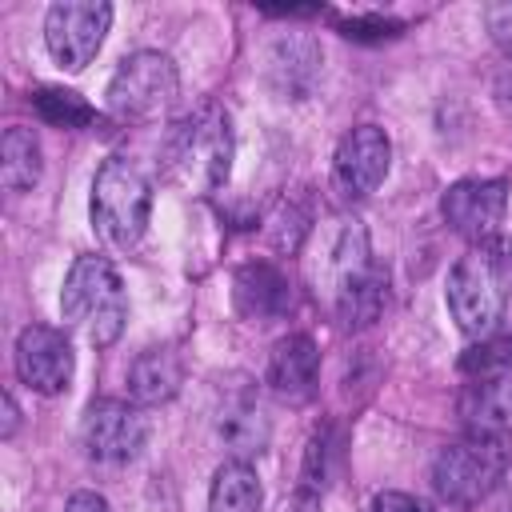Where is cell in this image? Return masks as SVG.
Wrapping results in <instances>:
<instances>
[{
    "instance_id": "14",
    "label": "cell",
    "mask_w": 512,
    "mask_h": 512,
    "mask_svg": "<svg viewBox=\"0 0 512 512\" xmlns=\"http://www.w3.org/2000/svg\"><path fill=\"white\" fill-rule=\"evenodd\" d=\"M216 436L224 440V448L232 452V460H252L264 452L268 444V416L260 408V400L248 388H232L224 396V404L216 408Z\"/></svg>"
},
{
    "instance_id": "4",
    "label": "cell",
    "mask_w": 512,
    "mask_h": 512,
    "mask_svg": "<svg viewBox=\"0 0 512 512\" xmlns=\"http://www.w3.org/2000/svg\"><path fill=\"white\" fill-rule=\"evenodd\" d=\"M60 316L68 328H76L88 344L108 348L120 340L128 320V296L120 284V272L104 256H76L64 288H60Z\"/></svg>"
},
{
    "instance_id": "22",
    "label": "cell",
    "mask_w": 512,
    "mask_h": 512,
    "mask_svg": "<svg viewBox=\"0 0 512 512\" xmlns=\"http://www.w3.org/2000/svg\"><path fill=\"white\" fill-rule=\"evenodd\" d=\"M484 24H488V36L496 40V48H504L512 56V0L488 4L484 8Z\"/></svg>"
},
{
    "instance_id": "15",
    "label": "cell",
    "mask_w": 512,
    "mask_h": 512,
    "mask_svg": "<svg viewBox=\"0 0 512 512\" xmlns=\"http://www.w3.org/2000/svg\"><path fill=\"white\" fill-rule=\"evenodd\" d=\"M232 292H236V308L252 320H272V316H284L292 308V284L288 276L276 268V264H244L232 280Z\"/></svg>"
},
{
    "instance_id": "6",
    "label": "cell",
    "mask_w": 512,
    "mask_h": 512,
    "mask_svg": "<svg viewBox=\"0 0 512 512\" xmlns=\"http://www.w3.org/2000/svg\"><path fill=\"white\" fill-rule=\"evenodd\" d=\"M504 472H508V456L500 440L488 432H476L468 440L440 448V456L432 460V488L444 504L472 508L500 488Z\"/></svg>"
},
{
    "instance_id": "25",
    "label": "cell",
    "mask_w": 512,
    "mask_h": 512,
    "mask_svg": "<svg viewBox=\"0 0 512 512\" xmlns=\"http://www.w3.org/2000/svg\"><path fill=\"white\" fill-rule=\"evenodd\" d=\"M284 512H320V492H312V488H296V496L288 500Z\"/></svg>"
},
{
    "instance_id": "18",
    "label": "cell",
    "mask_w": 512,
    "mask_h": 512,
    "mask_svg": "<svg viewBox=\"0 0 512 512\" xmlns=\"http://www.w3.org/2000/svg\"><path fill=\"white\" fill-rule=\"evenodd\" d=\"M40 168H44V160H40L36 132L20 128V124L4 128V136H0V184H4V192L32 188L40 180Z\"/></svg>"
},
{
    "instance_id": "24",
    "label": "cell",
    "mask_w": 512,
    "mask_h": 512,
    "mask_svg": "<svg viewBox=\"0 0 512 512\" xmlns=\"http://www.w3.org/2000/svg\"><path fill=\"white\" fill-rule=\"evenodd\" d=\"M64 512H108V500L100 492H72Z\"/></svg>"
},
{
    "instance_id": "12",
    "label": "cell",
    "mask_w": 512,
    "mask_h": 512,
    "mask_svg": "<svg viewBox=\"0 0 512 512\" xmlns=\"http://www.w3.org/2000/svg\"><path fill=\"white\" fill-rule=\"evenodd\" d=\"M76 372V352L60 328L48 324H28L16 336V376L40 392V396H60L72 384Z\"/></svg>"
},
{
    "instance_id": "9",
    "label": "cell",
    "mask_w": 512,
    "mask_h": 512,
    "mask_svg": "<svg viewBox=\"0 0 512 512\" xmlns=\"http://www.w3.org/2000/svg\"><path fill=\"white\" fill-rule=\"evenodd\" d=\"M144 440H148V420H144L140 404H128V400H96L84 412L80 444H84V456L92 464L120 468V464H128V460L140 456Z\"/></svg>"
},
{
    "instance_id": "26",
    "label": "cell",
    "mask_w": 512,
    "mask_h": 512,
    "mask_svg": "<svg viewBox=\"0 0 512 512\" xmlns=\"http://www.w3.org/2000/svg\"><path fill=\"white\" fill-rule=\"evenodd\" d=\"M492 88H496V96L504 100V104H512V56L496 68V80H492Z\"/></svg>"
},
{
    "instance_id": "3",
    "label": "cell",
    "mask_w": 512,
    "mask_h": 512,
    "mask_svg": "<svg viewBox=\"0 0 512 512\" xmlns=\"http://www.w3.org/2000/svg\"><path fill=\"white\" fill-rule=\"evenodd\" d=\"M512 292V260L504 244H472L448 272V312L464 336H492Z\"/></svg>"
},
{
    "instance_id": "2",
    "label": "cell",
    "mask_w": 512,
    "mask_h": 512,
    "mask_svg": "<svg viewBox=\"0 0 512 512\" xmlns=\"http://www.w3.org/2000/svg\"><path fill=\"white\" fill-rule=\"evenodd\" d=\"M232 152H236V136L220 104L192 108L164 136V168L192 196H212L228 184Z\"/></svg>"
},
{
    "instance_id": "21",
    "label": "cell",
    "mask_w": 512,
    "mask_h": 512,
    "mask_svg": "<svg viewBox=\"0 0 512 512\" xmlns=\"http://www.w3.org/2000/svg\"><path fill=\"white\" fill-rule=\"evenodd\" d=\"M32 108L52 128H88V124H96L92 104L80 92H72V88H40L32 96Z\"/></svg>"
},
{
    "instance_id": "23",
    "label": "cell",
    "mask_w": 512,
    "mask_h": 512,
    "mask_svg": "<svg viewBox=\"0 0 512 512\" xmlns=\"http://www.w3.org/2000/svg\"><path fill=\"white\" fill-rule=\"evenodd\" d=\"M372 512H432L424 500L408 496V492H376Z\"/></svg>"
},
{
    "instance_id": "8",
    "label": "cell",
    "mask_w": 512,
    "mask_h": 512,
    "mask_svg": "<svg viewBox=\"0 0 512 512\" xmlns=\"http://www.w3.org/2000/svg\"><path fill=\"white\" fill-rule=\"evenodd\" d=\"M108 24H112V4H104V0H60L44 16V44H48V52L60 68L80 72L100 52Z\"/></svg>"
},
{
    "instance_id": "1",
    "label": "cell",
    "mask_w": 512,
    "mask_h": 512,
    "mask_svg": "<svg viewBox=\"0 0 512 512\" xmlns=\"http://www.w3.org/2000/svg\"><path fill=\"white\" fill-rule=\"evenodd\" d=\"M312 284L344 328H364L384 312L388 276L372 260L368 232L360 220L344 216L320 228V248L312 256Z\"/></svg>"
},
{
    "instance_id": "5",
    "label": "cell",
    "mask_w": 512,
    "mask_h": 512,
    "mask_svg": "<svg viewBox=\"0 0 512 512\" xmlns=\"http://www.w3.org/2000/svg\"><path fill=\"white\" fill-rule=\"evenodd\" d=\"M88 212H92V228L112 248L140 244V236L148 228V216H152V184H148V176L124 156H108L96 168Z\"/></svg>"
},
{
    "instance_id": "20",
    "label": "cell",
    "mask_w": 512,
    "mask_h": 512,
    "mask_svg": "<svg viewBox=\"0 0 512 512\" xmlns=\"http://www.w3.org/2000/svg\"><path fill=\"white\" fill-rule=\"evenodd\" d=\"M264 492L244 460H224L208 488V512H260Z\"/></svg>"
},
{
    "instance_id": "17",
    "label": "cell",
    "mask_w": 512,
    "mask_h": 512,
    "mask_svg": "<svg viewBox=\"0 0 512 512\" xmlns=\"http://www.w3.org/2000/svg\"><path fill=\"white\" fill-rule=\"evenodd\" d=\"M316 64H320V52L308 36H284L268 52V76L284 96L308 92V84L316 76Z\"/></svg>"
},
{
    "instance_id": "13",
    "label": "cell",
    "mask_w": 512,
    "mask_h": 512,
    "mask_svg": "<svg viewBox=\"0 0 512 512\" xmlns=\"http://www.w3.org/2000/svg\"><path fill=\"white\" fill-rule=\"evenodd\" d=\"M316 380H320V352L312 336L304 332L284 336L268 356V388L288 404H304L316 392Z\"/></svg>"
},
{
    "instance_id": "27",
    "label": "cell",
    "mask_w": 512,
    "mask_h": 512,
    "mask_svg": "<svg viewBox=\"0 0 512 512\" xmlns=\"http://www.w3.org/2000/svg\"><path fill=\"white\" fill-rule=\"evenodd\" d=\"M16 420H20V412H16V400H12V392H4V424H0V436H4V440L16 432Z\"/></svg>"
},
{
    "instance_id": "11",
    "label": "cell",
    "mask_w": 512,
    "mask_h": 512,
    "mask_svg": "<svg viewBox=\"0 0 512 512\" xmlns=\"http://www.w3.org/2000/svg\"><path fill=\"white\" fill-rule=\"evenodd\" d=\"M508 212V184L504 180H456L440 196V216L452 232L472 244H492Z\"/></svg>"
},
{
    "instance_id": "19",
    "label": "cell",
    "mask_w": 512,
    "mask_h": 512,
    "mask_svg": "<svg viewBox=\"0 0 512 512\" xmlns=\"http://www.w3.org/2000/svg\"><path fill=\"white\" fill-rule=\"evenodd\" d=\"M468 416H472L476 432H492V428L512 424V356L472 384Z\"/></svg>"
},
{
    "instance_id": "10",
    "label": "cell",
    "mask_w": 512,
    "mask_h": 512,
    "mask_svg": "<svg viewBox=\"0 0 512 512\" xmlns=\"http://www.w3.org/2000/svg\"><path fill=\"white\" fill-rule=\"evenodd\" d=\"M392 164V140L376 124H360L340 136L336 156H332V184L344 200H364L372 196Z\"/></svg>"
},
{
    "instance_id": "16",
    "label": "cell",
    "mask_w": 512,
    "mask_h": 512,
    "mask_svg": "<svg viewBox=\"0 0 512 512\" xmlns=\"http://www.w3.org/2000/svg\"><path fill=\"white\" fill-rule=\"evenodd\" d=\"M184 384V364L172 348H148L128 368V392L136 404H168Z\"/></svg>"
},
{
    "instance_id": "7",
    "label": "cell",
    "mask_w": 512,
    "mask_h": 512,
    "mask_svg": "<svg viewBox=\"0 0 512 512\" xmlns=\"http://www.w3.org/2000/svg\"><path fill=\"white\" fill-rule=\"evenodd\" d=\"M180 96V72L164 52H132L108 80V108L120 120H156Z\"/></svg>"
}]
</instances>
